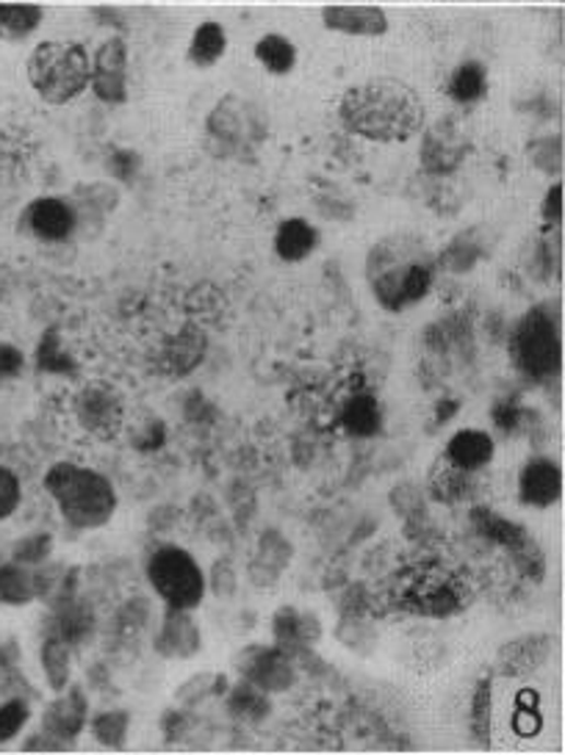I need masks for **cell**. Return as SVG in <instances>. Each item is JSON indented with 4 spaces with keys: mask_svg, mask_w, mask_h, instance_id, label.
<instances>
[{
    "mask_svg": "<svg viewBox=\"0 0 565 755\" xmlns=\"http://www.w3.org/2000/svg\"><path fill=\"white\" fill-rule=\"evenodd\" d=\"M274 639L283 650L292 653L294 648H305L308 642L319 639V626H316V617L308 614H299L297 609H280L274 614Z\"/></svg>",
    "mask_w": 565,
    "mask_h": 755,
    "instance_id": "obj_22",
    "label": "cell"
},
{
    "mask_svg": "<svg viewBox=\"0 0 565 755\" xmlns=\"http://www.w3.org/2000/svg\"><path fill=\"white\" fill-rule=\"evenodd\" d=\"M67 415L81 435L92 440H114L126 429V402L122 396L103 382H84L67 399Z\"/></svg>",
    "mask_w": 565,
    "mask_h": 755,
    "instance_id": "obj_8",
    "label": "cell"
},
{
    "mask_svg": "<svg viewBox=\"0 0 565 755\" xmlns=\"http://www.w3.org/2000/svg\"><path fill=\"white\" fill-rule=\"evenodd\" d=\"M339 421H341V426H344V429L355 437L377 435V432H380V424H382L380 402H377L372 393L350 396V399L341 404Z\"/></svg>",
    "mask_w": 565,
    "mask_h": 755,
    "instance_id": "obj_21",
    "label": "cell"
},
{
    "mask_svg": "<svg viewBox=\"0 0 565 755\" xmlns=\"http://www.w3.org/2000/svg\"><path fill=\"white\" fill-rule=\"evenodd\" d=\"M45 491L72 529H101L117 512V491L103 473L75 462H56L45 473Z\"/></svg>",
    "mask_w": 565,
    "mask_h": 755,
    "instance_id": "obj_3",
    "label": "cell"
},
{
    "mask_svg": "<svg viewBox=\"0 0 565 755\" xmlns=\"http://www.w3.org/2000/svg\"><path fill=\"white\" fill-rule=\"evenodd\" d=\"M36 238L43 241H67L75 231V211L59 197H39L25 208L20 219Z\"/></svg>",
    "mask_w": 565,
    "mask_h": 755,
    "instance_id": "obj_15",
    "label": "cell"
},
{
    "mask_svg": "<svg viewBox=\"0 0 565 755\" xmlns=\"http://www.w3.org/2000/svg\"><path fill=\"white\" fill-rule=\"evenodd\" d=\"M471 236H474V233H463L460 238H455L447 247V252L440 255V263H447L452 272H469L471 266L482 258V249H476Z\"/></svg>",
    "mask_w": 565,
    "mask_h": 755,
    "instance_id": "obj_35",
    "label": "cell"
},
{
    "mask_svg": "<svg viewBox=\"0 0 565 755\" xmlns=\"http://www.w3.org/2000/svg\"><path fill=\"white\" fill-rule=\"evenodd\" d=\"M563 496V471L552 457H532L518 476V498L527 507L546 509Z\"/></svg>",
    "mask_w": 565,
    "mask_h": 755,
    "instance_id": "obj_14",
    "label": "cell"
},
{
    "mask_svg": "<svg viewBox=\"0 0 565 755\" xmlns=\"http://www.w3.org/2000/svg\"><path fill=\"white\" fill-rule=\"evenodd\" d=\"M469 150V130L460 125V119L447 117L424 130L419 158H422L424 172H429V175H452L466 161Z\"/></svg>",
    "mask_w": 565,
    "mask_h": 755,
    "instance_id": "obj_9",
    "label": "cell"
},
{
    "mask_svg": "<svg viewBox=\"0 0 565 755\" xmlns=\"http://www.w3.org/2000/svg\"><path fill=\"white\" fill-rule=\"evenodd\" d=\"M23 371V352L12 343H0V379L17 377Z\"/></svg>",
    "mask_w": 565,
    "mask_h": 755,
    "instance_id": "obj_40",
    "label": "cell"
},
{
    "mask_svg": "<svg viewBox=\"0 0 565 755\" xmlns=\"http://www.w3.org/2000/svg\"><path fill=\"white\" fill-rule=\"evenodd\" d=\"M494 437L482 429H460L452 440L447 443V462L460 468L466 473H476L489 468L494 460Z\"/></svg>",
    "mask_w": 565,
    "mask_h": 755,
    "instance_id": "obj_18",
    "label": "cell"
},
{
    "mask_svg": "<svg viewBox=\"0 0 565 755\" xmlns=\"http://www.w3.org/2000/svg\"><path fill=\"white\" fill-rule=\"evenodd\" d=\"M242 679L256 684L258 689L269 692H286L294 684V661L289 650H283L280 645L272 648H252L247 650L245 659H242V668H238Z\"/></svg>",
    "mask_w": 565,
    "mask_h": 755,
    "instance_id": "obj_11",
    "label": "cell"
},
{
    "mask_svg": "<svg viewBox=\"0 0 565 755\" xmlns=\"http://www.w3.org/2000/svg\"><path fill=\"white\" fill-rule=\"evenodd\" d=\"M45 17L43 7H0V39H25L39 28Z\"/></svg>",
    "mask_w": 565,
    "mask_h": 755,
    "instance_id": "obj_31",
    "label": "cell"
},
{
    "mask_svg": "<svg viewBox=\"0 0 565 755\" xmlns=\"http://www.w3.org/2000/svg\"><path fill=\"white\" fill-rule=\"evenodd\" d=\"M155 645H158L161 653L169 656V659H189V656H195L197 650H200V632H197L195 620L189 617V612L169 609Z\"/></svg>",
    "mask_w": 565,
    "mask_h": 755,
    "instance_id": "obj_19",
    "label": "cell"
},
{
    "mask_svg": "<svg viewBox=\"0 0 565 755\" xmlns=\"http://www.w3.org/2000/svg\"><path fill=\"white\" fill-rule=\"evenodd\" d=\"M554 639L549 634H527V637L510 639L499 648L496 670L505 679H530L543 668L552 656Z\"/></svg>",
    "mask_w": 565,
    "mask_h": 755,
    "instance_id": "obj_13",
    "label": "cell"
},
{
    "mask_svg": "<svg viewBox=\"0 0 565 755\" xmlns=\"http://www.w3.org/2000/svg\"><path fill=\"white\" fill-rule=\"evenodd\" d=\"M344 128L369 142H408L424 128V103L411 83L399 78H372L341 97Z\"/></svg>",
    "mask_w": 565,
    "mask_h": 755,
    "instance_id": "obj_1",
    "label": "cell"
},
{
    "mask_svg": "<svg viewBox=\"0 0 565 755\" xmlns=\"http://www.w3.org/2000/svg\"><path fill=\"white\" fill-rule=\"evenodd\" d=\"M316 244H319V236L305 219H286V222H280L278 233H274V252L286 263L305 260L314 252Z\"/></svg>",
    "mask_w": 565,
    "mask_h": 755,
    "instance_id": "obj_20",
    "label": "cell"
},
{
    "mask_svg": "<svg viewBox=\"0 0 565 755\" xmlns=\"http://www.w3.org/2000/svg\"><path fill=\"white\" fill-rule=\"evenodd\" d=\"M148 579L161 601L169 609L191 612L205 598V573L195 562L189 551L178 545H161L148 562Z\"/></svg>",
    "mask_w": 565,
    "mask_h": 755,
    "instance_id": "obj_7",
    "label": "cell"
},
{
    "mask_svg": "<svg viewBox=\"0 0 565 755\" xmlns=\"http://www.w3.org/2000/svg\"><path fill=\"white\" fill-rule=\"evenodd\" d=\"M433 249L424 238L397 233L372 247L366 258V280L372 294L391 314H402L405 307L416 305L429 294L435 283Z\"/></svg>",
    "mask_w": 565,
    "mask_h": 755,
    "instance_id": "obj_2",
    "label": "cell"
},
{
    "mask_svg": "<svg viewBox=\"0 0 565 755\" xmlns=\"http://www.w3.org/2000/svg\"><path fill=\"white\" fill-rule=\"evenodd\" d=\"M28 717L31 711L25 700L3 703V706H0V742H9V739L17 736L25 728V722H28Z\"/></svg>",
    "mask_w": 565,
    "mask_h": 755,
    "instance_id": "obj_36",
    "label": "cell"
},
{
    "mask_svg": "<svg viewBox=\"0 0 565 755\" xmlns=\"http://www.w3.org/2000/svg\"><path fill=\"white\" fill-rule=\"evenodd\" d=\"M50 545L54 543H50L48 534H31V538L20 540V543L14 545L12 556H14V562H20V565H34V562L48 559Z\"/></svg>",
    "mask_w": 565,
    "mask_h": 755,
    "instance_id": "obj_37",
    "label": "cell"
},
{
    "mask_svg": "<svg viewBox=\"0 0 565 755\" xmlns=\"http://www.w3.org/2000/svg\"><path fill=\"white\" fill-rule=\"evenodd\" d=\"M541 216L543 222H546L549 231H560V225H563V184H554L552 189L546 191Z\"/></svg>",
    "mask_w": 565,
    "mask_h": 755,
    "instance_id": "obj_39",
    "label": "cell"
},
{
    "mask_svg": "<svg viewBox=\"0 0 565 755\" xmlns=\"http://www.w3.org/2000/svg\"><path fill=\"white\" fill-rule=\"evenodd\" d=\"M225 50H227L225 28H222L220 23H214V20H209V23L200 25V28L195 31V36H191L189 59H191V64L200 67V70H209V67H214L216 61L225 56Z\"/></svg>",
    "mask_w": 565,
    "mask_h": 755,
    "instance_id": "obj_25",
    "label": "cell"
},
{
    "mask_svg": "<svg viewBox=\"0 0 565 755\" xmlns=\"http://www.w3.org/2000/svg\"><path fill=\"white\" fill-rule=\"evenodd\" d=\"M28 81L34 92L50 106H64L86 92L92 61L81 42L48 39L36 45L28 59Z\"/></svg>",
    "mask_w": 565,
    "mask_h": 755,
    "instance_id": "obj_5",
    "label": "cell"
},
{
    "mask_svg": "<svg viewBox=\"0 0 565 755\" xmlns=\"http://www.w3.org/2000/svg\"><path fill=\"white\" fill-rule=\"evenodd\" d=\"M469 518H471V526H474V531L482 540H489V543H494V545H502V548H510V545H516L518 540L527 534V529H523L521 523H513L510 518H505V515L494 512V509H489V507H474Z\"/></svg>",
    "mask_w": 565,
    "mask_h": 755,
    "instance_id": "obj_23",
    "label": "cell"
},
{
    "mask_svg": "<svg viewBox=\"0 0 565 755\" xmlns=\"http://www.w3.org/2000/svg\"><path fill=\"white\" fill-rule=\"evenodd\" d=\"M507 554H510L513 565L518 567V573H521L523 579L541 585L543 576H546V556H543L541 545L530 538V531H527L516 545H510Z\"/></svg>",
    "mask_w": 565,
    "mask_h": 755,
    "instance_id": "obj_32",
    "label": "cell"
},
{
    "mask_svg": "<svg viewBox=\"0 0 565 755\" xmlns=\"http://www.w3.org/2000/svg\"><path fill=\"white\" fill-rule=\"evenodd\" d=\"M90 725L97 742L106 744V747H122L128 736V725H131V717L126 711H103Z\"/></svg>",
    "mask_w": 565,
    "mask_h": 755,
    "instance_id": "obj_34",
    "label": "cell"
},
{
    "mask_svg": "<svg viewBox=\"0 0 565 755\" xmlns=\"http://www.w3.org/2000/svg\"><path fill=\"white\" fill-rule=\"evenodd\" d=\"M469 487H471V473L460 471V468L449 465V462L444 468H438V471L433 473V479H429V491H433V496L438 498V502H447V504L463 502V498L471 493Z\"/></svg>",
    "mask_w": 565,
    "mask_h": 755,
    "instance_id": "obj_33",
    "label": "cell"
},
{
    "mask_svg": "<svg viewBox=\"0 0 565 755\" xmlns=\"http://www.w3.org/2000/svg\"><path fill=\"white\" fill-rule=\"evenodd\" d=\"M86 725H90V700L78 686L61 692L43 717L45 733L54 739H64V742L75 739Z\"/></svg>",
    "mask_w": 565,
    "mask_h": 755,
    "instance_id": "obj_16",
    "label": "cell"
},
{
    "mask_svg": "<svg viewBox=\"0 0 565 755\" xmlns=\"http://www.w3.org/2000/svg\"><path fill=\"white\" fill-rule=\"evenodd\" d=\"M103 103H122L128 97V48L122 36H111L97 48L90 78Z\"/></svg>",
    "mask_w": 565,
    "mask_h": 755,
    "instance_id": "obj_10",
    "label": "cell"
},
{
    "mask_svg": "<svg viewBox=\"0 0 565 755\" xmlns=\"http://www.w3.org/2000/svg\"><path fill=\"white\" fill-rule=\"evenodd\" d=\"M256 59L272 75H286L297 64V48H294V42L286 39V36L267 34L256 42Z\"/></svg>",
    "mask_w": 565,
    "mask_h": 755,
    "instance_id": "obj_27",
    "label": "cell"
},
{
    "mask_svg": "<svg viewBox=\"0 0 565 755\" xmlns=\"http://www.w3.org/2000/svg\"><path fill=\"white\" fill-rule=\"evenodd\" d=\"M39 595L36 576L28 570V565H0V603L7 606H25Z\"/></svg>",
    "mask_w": 565,
    "mask_h": 755,
    "instance_id": "obj_24",
    "label": "cell"
},
{
    "mask_svg": "<svg viewBox=\"0 0 565 755\" xmlns=\"http://www.w3.org/2000/svg\"><path fill=\"white\" fill-rule=\"evenodd\" d=\"M211 137L225 142L227 148H245L247 139H263V125H261V111L250 106V103H242L238 97H227L216 106V111L211 114L209 122Z\"/></svg>",
    "mask_w": 565,
    "mask_h": 755,
    "instance_id": "obj_12",
    "label": "cell"
},
{
    "mask_svg": "<svg viewBox=\"0 0 565 755\" xmlns=\"http://www.w3.org/2000/svg\"><path fill=\"white\" fill-rule=\"evenodd\" d=\"M20 498H23V491H20V479L14 476L9 468L0 465V520L12 518L20 507Z\"/></svg>",
    "mask_w": 565,
    "mask_h": 755,
    "instance_id": "obj_38",
    "label": "cell"
},
{
    "mask_svg": "<svg viewBox=\"0 0 565 755\" xmlns=\"http://www.w3.org/2000/svg\"><path fill=\"white\" fill-rule=\"evenodd\" d=\"M489 78H485V67L480 61H466L452 72L447 83V95L455 103H474L485 95Z\"/></svg>",
    "mask_w": 565,
    "mask_h": 755,
    "instance_id": "obj_28",
    "label": "cell"
},
{
    "mask_svg": "<svg viewBox=\"0 0 565 755\" xmlns=\"http://www.w3.org/2000/svg\"><path fill=\"white\" fill-rule=\"evenodd\" d=\"M227 708H231V715L236 717V720L261 722L263 717H269V711H272V703H269L267 692L242 679V684L233 686V692L227 695Z\"/></svg>",
    "mask_w": 565,
    "mask_h": 755,
    "instance_id": "obj_26",
    "label": "cell"
},
{
    "mask_svg": "<svg viewBox=\"0 0 565 755\" xmlns=\"http://www.w3.org/2000/svg\"><path fill=\"white\" fill-rule=\"evenodd\" d=\"M393 603L419 617H452L469 606V587L447 565L419 562L397 573Z\"/></svg>",
    "mask_w": 565,
    "mask_h": 755,
    "instance_id": "obj_4",
    "label": "cell"
},
{
    "mask_svg": "<svg viewBox=\"0 0 565 755\" xmlns=\"http://www.w3.org/2000/svg\"><path fill=\"white\" fill-rule=\"evenodd\" d=\"M321 20L330 31L352 36H380L388 31V14L380 7H328Z\"/></svg>",
    "mask_w": 565,
    "mask_h": 755,
    "instance_id": "obj_17",
    "label": "cell"
},
{
    "mask_svg": "<svg viewBox=\"0 0 565 755\" xmlns=\"http://www.w3.org/2000/svg\"><path fill=\"white\" fill-rule=\"evenodd\" d=\"M491 708H494V692H491V679L476 681L474 695H471L469 711V731L480 747H491Z\"/></svg>",
    "mask_w": 565,
    "mask_h": 755,
    "instance_id": "obj_29",
    "label": "cell"
},
{
    "mask_svg": "<svg viewBox=\"0 0 565 755\" xmlns=\"http://www.w3.org/2000/svg\"><path fill=\"white\" fill-rule=\"evenodd\" d=\"M518 418H521V413H518L516 408H510V404H499V408L494 410V421L502 432H516Z\"/></svg>",
    "mask_w": 565,
    "mask_h": 755,
    "instance_id": "obj_41",
    "label": "cell"
},
{
    "mask_svg": "<svg viewBox=\"0 0 565 755\" xmlns=\"http://www.w3.org/2000/svg\"><path fill=\"white\" fill-rule=\"evenodd\" d=\"M43 670H45V679H48V684L54 686L56 692L67 689L70 675H72V656H70V645H67L61 637H50L48 642L43 645Z\"/></svg>",
    "mask_w": 565,
    "mask_h": 755,
    "instance_id": "obj_30",
    "label": "cell"
},
{
    "mask_svg": "<svg viewBox=\"0 0 565 755\" xmlns=\"http://www.w3.org/2000/svg\"><path fill=\"white\" fill-rule=\"evenodd\" d=\"M513 366L523 377L546 382L560 374L563 366V338H560V316H552L546 307H532L510 332Z\"/></svg>",
    "mask_w": 565,
    "mask_h": 755,
    "instance_id": "obj_6",
    "label": "cell"
}]
</instances>
